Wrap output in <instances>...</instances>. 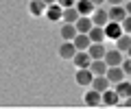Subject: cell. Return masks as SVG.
I'll use <instances>...</instances> for the list:
<instances>
[{
    "instance_id": "30bf717a",
    "label": "cell",
    "mask_w": 131,
    "mask_h": 109,
    "mask_svg": "<svg viewBox=\"0 0 131 109\" xmlns=\"http://www.w3.org/2000/svg\"><path fill=\"white\" fill-rule=\"evenodd\" d=\"M107 63H105V59H92L90 61V70H92L94 76H101V74H107Z\"/></svg>"
},
{
    "instance_id": "4fadbf2b",
    "label": "cell",
    "mask_w": 131,
    "mask_h": 109,
    "mask_svg": "<svg viewBox=\"0 0 131 109\" xmlns=\"http://www.w3.org/2000/svg\"><path fill=\"white\" fill-rule=\"evenodd\" d=\"M61 39H63V42H72V39L77 37V33H79V31H77V26L74 24H68V22H63V26H61Z\"/></svg>"
},
{
    "instance_id": "484cf974",
    "label": "cell",
    "mask_w": 131,
    "mask_h": 109,
    "mask_svg": "<svg viewBox=\"0 0 131 109\" xmlns=\"http://www.w3.org/2000/svg\"><path fill=\"white\" fill-rule=\"evenodd\" d=\"M120 66H122V70H125V74H129V76H131V59H127V61H122Z\"/></svg>"
},
{
    "instance_id": "ba28073f",
    "label": "cell",
    "mask_w": 131,
    "mask_h": 109,
    "mask_svg": "<svg viewBox=\"0 0 131 109\" xmlns=\"http://www.w3.org/2000/svg\"><path fill=\"white\" fill-rule=\"evenodd\" d=\"M77 55V46H74V42H63L59 46V57L61 59H66V61H68V59H72Z\"/></svg>"
},
{
    "instance_id": "cb8c5ba5",
    "label": "cell",
    "mask_w": 131,
    "mask_h": 109,
    "mask_svg": "<svg viewBox=\"0 0 131 109\" xmlns=\"http://www.w3.org/2000/svg\"><path fill=\"white\" fill-rule=\"evenodd\" d=\"M120 26H122V31H125V33H129V35H131V15H127V18L122 20Z\"/></svg>"
},
{
    "instance_id": "5b68a950",
    "label": "cell",
    "mask_w": 131,
    "mask_h": 109,
    "mask_svg": "<svg viewBox=\"0 0 131 109\" xmlns=\"http://www.w3.org/2000/svg\"><path fill=\"white\" fill-rule=\"evenodd\" d=\"M105 63L107 66H120L122 63V52L118 50V48H107V52H105Z\"/></svg>"
},
{
    "instance_id": "1f68e13d",
    "label": "cell",
    "mask_w": 131,
    "mask_h": 109,
    "mask_svg": "<svg viewBox=\"0 0 131 109\" xmlns=\"http://www.w3.org/2000/svg\"><path fill=\"white\" fill-rule=\"evenodd\" d=\"M127 52H129V59H131V46H129V50H127Z\"/></svg>"
},
{
    "instance_id": "f546056e",
    "label": "cell",
    "mask_w": 131,
    "mask_h": 109,
    "mask_svg": "<svg viewBox=\"0 0 131 109\" xmlns=\"http://www.w3.org/2000/svg\"><path fill=\"white\" fill-rule=\"evenodd\" d=\"M109 5H122V2H125V0H107Z\"/></svg>"
},
{
    "instance_id": "d4e9b609",
    "label": "cell",
    "mask_w": 131,
    "mask_h": 109,
    "mask_svg": "<svg viewBox=\"0 0 131 109\" xmlns=\"http://www.w3.org/2000/svg\"><path fill=\"white\" fill-rule=\"evenodd\" d=\"M77 0H57V5L61 7V9H66V7H74Z\"/></svg>"
},
{
    "instance_id": "8fae6325",
    "label": "cell",
    "mask_w": 131,
    "mask_h": 109,
    "mask_svg": "<svg viewBox=\"0 0 131 109\" xmlns=\"http://www.w3.org/2000/svg\"><path fill=\"white\" fill-rule=\"evenodd\" d=\"M83 103L88 105V107H98V105L103 103V96H101V92H96V90H90L88 94L83 96Z\"/></svg>"
},
{
    "instance_id": "3957f363",
    "label": "cell",
    "mask_w": 131,
    "mask_h": 109,
    "mask_svg": "<svg viewBox=\"0 0 131 109\" xmlns=\"http://www.w3.org/2000/svg\"><path fill=\"white\" fill-rule=\"evenodd\" d=\"M103 29H105V37H107V39H112V42H116V39L120 37L122 33H125V31H122V26H120L118 22H107V24L103 26Z\"/></svg>"
},
{
    "instance_id": "ffe728a7",
    "label": "cell",
    "mask_w": 131,
    "mask_h": 109,
    "mask_svg": "<svg viewBox=\"0 0 131 109\" xmlns=\"http://www.w3.org/2000/svg\"><path fill=\"white\" fill-rule=\"evenodd\" d=\"M101 96H103V103L107 105V107H114V105H118V100H122L120 96L116 94V90H105Z\"/></svg>"
},
{
    "instance_id": "4dcf8cb0",
    "label": "cell",
    "mask_w": 131,
    "mask_h": 109,
    "mask_svg": "<svg viewBox=\"0 0 131 109\" xmlns=\"http://www.w3.org/2000/svg\"><path fill=\"white\" fill-rule=\"evenodd\" d=\"M42 2H44V5H46V7H48V5H55L57 0H42Z\"/></svg>"
},
{
    "instance_id": "7a4b0ae2",
    "label": "cell",
    "mask_w": 131,
    "mask_h": 109,
    "mask_svg": "<svg viewBox=\"0 0 131 109\" xmlns=\"http://www.w3.org/2000/svg\"><path fill=\"white\" fill-rule=\"evenodd\" d=\"M109 79V83L112 85H116V83H120V81H125V70H122V66H109L107 68V74H105Z\"/></svg>"
},
{
    "instance_id": "4316f807",
    "label": "cell",
    "mask_w": 131,
    "mask_h": 109,
    "mask_svg": "<svg viewBox=\"0 0 131 109\" xmlns=\"http://www.w3.org/2000/svg\"><path fill=\"white\" fill-rule=\"evenodd\" d=\"M125 9H127V15H131V0H127V2H125Z\"/></svg>"
},
{
    "instance_id": "52a82bcc",
    "label": "cell",
    "mask_w": 131,
    "mask_h": 109,
    "mask_svg": "<svg viewBox=\"0 0 131 109\" xmlns=\"http://www.w3.org/2000/svg\"><path fill=\"white\" fill-rule=\"evenodd\" d=\"M109 85H112V83H109V79H107L105 74L94 76V79H92V83H90V87H92V90H96V92H101V94H103L105 90H109Z\"/></svg>"
},
{
    "instance_id": "ac0fdd59",
    "label": "cell",
    "mask_w": 131,
    "mask_h": 109,
    "mask_svg": "<svg viewBox=\"0 0 131 109\" xmlns=\"http://www.w3.org/2000/svg\"><path fill=\"white\" fill-rule=\"evenodd\" d=\"M72 42H74L77 50H88L90 44H92V39H90V35H88V33H77V37L72 39Z\"/></svg>"
},
{
    "instance_id": "5bb4252c",
    "label": "cell",
    "mask_w": 131,
    "mask_h": 109,
    "mask_svg": "<svg viewBox=\"0 0 131 109\" xmlns=\"http://www.w3.org/2000/svg\"><path fill=\"white\" fill-rule=\"evenodd\" d=\"M44 15H46L50 22H59L61 15H63V9H61V7L55 2V5H48V7H46V13H44Z\"/></svg>"
},
{
    "instance_id": "603a6c76",
    "label": "cell",
    "mask_w": 131,
    "mask_h": 109,
    "mask_svg": "<svg viewBox=\"0 0 131 109\" xmlns=\"http://www.w3.org/2000/svg\"><path fill=\"white\" fill-rule=\"evenodd\" d=\"M114 44H116V48H118L120 52L129 50V46H131V35H129V33H122V35H120V37H118Z\"/></svg>"
},
{
    "instance_id": "d6986e66",
    "label": "cell",
    "mask_w": 131,
    "mask_h": 109,
    "mask_svg": "<svg viewBox=\"0 0 131 109\" xmlns=\"http://www.w3.org/2000/svg\"><path fill=\"white\" fill-rule=\"evenodd\" d=\"M88 52H90V57H92V59H103L105 52H107V48H105V44H90Z\"/></svg>"
},
{
    "instance_id": "7402d4cb",
    "label": "cell",
    "mask_w": 131,
    "mask_h": 109,
    "mask_svg": "<svg viewBox=\"0 0 131 109\" xmlns=\"http://www.w3.org/2000/svg\"><path fill=\"white\" fill-rule=\"evenodd\" d=\"M114 90H116V94L120 96L122 100H125L127 96H131V83H127V81H120V83H116V85H114Z\"/></svg>"
},
{
    "instance_id": "83f0119b",
    "label": "cell",
    "mask_w": 131,
    "mask_h": 109,
    "mask_svg": "<svg viewBox=\"0 0 131 109\" xmlns=\"http://www.w3.org/2000/svg\"><path fill=\"white\" fill-rule=\"evenodd\" d=\"M122 105H125L127 109H131V96H127V98H125V103H122Z\"/></svg>"
},
{
    "instance_id": "2e32d148",
    "label": "cell",
    "mask_w": 131,
    "mask_h": 109,
    "mask_svg": "<svg viewBox=\"0 0 131 109\" xmlns=\"http://www.w3.org/2000/svg\"><path fill=\"white\" fill-rule=\"evenodd\" d=\"M74 26H77L79 33H90V29H92L94 24H92V18H90V15H79V20L74 22Z\"/></svg>"
},
{
    "instance_id": "e0dca14e",
    "label": "cell",
    "mask_w": 131,
    "mask_h": 109,
    "mask_svg": "<svg viewBox=\"0 0 131 109\" xmlns=\"http://www.w3.org/2000/svg\"><path fill=\"white\" fill-rule=\"evenodd\" d=\"M74 7H77V11H79L81 15H92V11L96 9L92 0H77V2H74Z\"/></svg>"
},
{
    "instance_id": "6da1fadb",
    "label": "cell",
    "mask_w": 131,
    "mask_h": 109,
    "mask_svg": "<svg viewBox=\"0 0 131 109\" xmlns=\"http://www.w3.org/2000/svg\"><path fill=\"white\" fill-rule=\"evenodd\" d=\"M107 15H109V22H118L120 24L122 20L127 18V9H125V5H112L109 11H107Z\"/></svg>"
},
{
    "instance_id": "8992f818",
    "label": "cell",
    "mask_w": 131,
    "mask_h": 109,
    "mask_svg": "<svg viewBox=\"0 0 131 109\" xmlns=\"http://www.w3.org/2000/svg\"><path fill=\"white\" fill-rule=\"evenodd\" d=\"M92 79H94V74H92V70H90V68H79V70H77V74H74V81L79 83V85H90V83H92Z\"/></svg>"
},
{
    "instance_id": "9c48e42d",
    "label": "cell",
    "mask_w": 131,
    "mask_h": 109,
    "mask_svg": "<svg viewBox=\"0 0 131 109\" xmlns=\"http://www.w3.org/2000/svg\"><path fill=\"white\" fill-rule=\"evenodd\" d=\"M72 61H74L77 68H90L92 57H90V52H88V50H77V55L72 57Z\"/></svg>"
},
{
    "instance_id": "f1b7e54d",
    "label": "cell",
    "mask_w": 131,
    "mask_h": 109,
    "mask_svg": "<svg viewBox=\"0 0 131 109\" xmlns=\"http://www.w3.org/2000/svg\"><path fill=\"white\" fill-rule=\"evenodd\" d=\"M92 2H94V7H103L107 0H92Z\"/></svg>"
},
{
    "instance_id": "7c38bea8",
    "label": "cell",
    "mask_w": 131,
    "mask_h": 109,
    "mask_svg": "<svg viewBox=\"0 0 131 109\" xmlns=\"http://www.w3.org/2000/svg\"><path fill=\"white\" fill-rule=\"evenodd\" d=\"M28 13L33 18H39V15L46 13V5H44L42 0H28Z\"/></svg>"
},
{
    "instance_id": "44dd1931",
    "label": "cell",
    "mask_w": 131,
    "mask_h": 109,
    "mask_svg": "<svg viewBox=\"0 0 131 109\" xmlns=\"http://www.w3.org/2000/svg\"><path fill=\"white\" fill-rule=\"evenodd\" d=\"M79 15H81V13L77 11V7H66L61 20H63V22H68V24H74L77 20H79Z\"/></svg>"
},
{
    "instance_id": "277c9868",
    "label": "cell",
    "mask_w": 131,
    "mask_h": 109,
    "mask_svg": "<svg viewBox=\"0 0 131 109\" xmlns=\"http://www.w3.org/2000/svg\"><path fill=\"white\" fill-rule=\"evenodd\" d=\"M90 18H92V24H94V26H105V24L109 22V15H107V11H105L103 7H96V9L92 11Z\"/></svg>"
},
{
    "instance_id": "9a60e30c",
    "label": "cell",
    "mask_w": 131,
    "mask_h": 109,
    "mask_svg": "<svg viewBox=\"0 0 131 109\" xmlns=\"http://www.w3.org/2000/svg\"><path fill=\"white\" fill-rule=\"evenodd\" d=\"M90 39H92V44H105V29L103 26H92V29H90Z\"/></svg>"
}]
</instances>
